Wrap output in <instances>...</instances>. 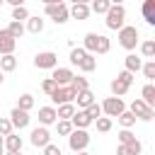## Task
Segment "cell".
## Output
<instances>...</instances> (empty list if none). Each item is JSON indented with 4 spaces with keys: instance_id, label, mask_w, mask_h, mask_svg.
Here are the masks:
<instances>
[{
    "instance_id": "cell-1",
    "label": "cell",
    "mask_w": 155,
    "mask_h": 155,
    "mask_svg": "<svg viewBox=\"0 0 155 155\" xmlns=\"http://www.w3.org/2000/svg\"><path fill=\"white\" fill-rule=\"evenodd\" d=\"M87 53H109L111 48V41L104 36V34H97V31H87L85 34V46H82Z\"/></svg>"
},
{
    "instance_id": "cell-2",
    "label": "cell",
    "mask_w": 155,
    "mask_h": 155,
    "mask_svg": "<svg viewBox=\"0 0 155 155\" xmlns=\"http://www.w3.org/2000/svg\"><path fill=\"white\" fill-rule=\"evenodd\" d=\"M44 15L48 19H53L56 24H65L70 17V7L65 2H56V5H44Z\"/></svg>"
},
{
    "instance_id": "cell-3",
    "label": "cell",
    "mask_w": 155,
    "mask_h": 155,
    "mask_svg": "<svg viewBox=\"0 0 155 155\" xmlns=\"http://www.w3.org/2000/svg\"><path fill=\"white\" fill-rule=\"evenodd\" d=\"M138 41H140V34H138V29H136V27L124 24V27L119 29V44H121V48L133 51V48L138 46Z\"/></svg>"
},
{
    "instance_id": "cell-4",
    "label": "cell",
    "mask_w": 155,
    "mask_h": 155,
    "mask_svg": "<svg viewBox=\"0 0 155 155\" xmlns=\"http://www.w3.org/2000/svg\"><path fill=\"white\" fill-rule=\"evenodd\" d=\"M87 145H90L87 128H73V133L68 136V148L73 153H82V150H87Z\"/></svg>"
},
{
    "instance_id": "cell-5",
    "label": "cell",
    "mask_w": 155,
    "mask_h": 155,
    "mask_svg": "<svg viewBox=\"0 0 155 155\" xmlns=\"http://www.w3.org/2000/svg\"><path fill=\"white\" fill-rule=\"evenodd\" d=\"M104 17H107V19H104V22H107V27L119 31V29L124 27V19H126V7H124V5H111V7H109V12H107Z\"/></svg>"
},
{
    "instance_id": "cell-6",
    "label": "cell",
    "mask_w": 155,
    "mask_h": 155,
    "mask_svg": "<svg viewBox=\"0 0 155 155\" xmlns=\"http://www.w3.org/2000/svg\"><path fill=\"white\" fill-rule=\"evenodd\" d=\"M34 68H39V70H53V68H58V53H53V51H39L34 56Z\"/></svg>"
},
{
    "instance_id": "cell-7",
    "label": "cell",
    "mask_w": 155,
    "mask_h": 155,
    "mask_svg": "<svg viewBox=\"0 0 155 155\" xmlns=\"http://www.w3.org/2000/svg\"><path fill=\"white\" fill-rule=\"evenodd\" d=\"M75 90L70 87V85H58L56 90H53V94H51V102L53 104H70V102H75Z\"/></svg>"
},
{
    "instance_id": "cell-8",
    "label": "cell",
    "mask_w": 155,
    "mask_h": 155,
    "mask_svg": "<svg viewBox=\"0 0 155 155\" xmlns=\"http://www.w3.org/2000/svg\"><path fill=\"white\" fill-rule=\"evenodd\" d=\"M121 111H126V104H124V99L121 97H107L104 102H102V114L104 116H119Z\"/></svg>"
},
{
    "instance_id": "cell-9",
    "label": "cell",
    "mask_w": 155,
    "mask_h": 155,
    "mask_svg": "<svg viewBox=\"0 0 155 155\" xmlns=\"http://www.w3.org/2000/svg\"><path fill=\"white\" fill-rule=\"evenodd\" d=\"M128 111H131L136 119H140V121H153V119H155V109H150L143 99H133Z\"/></svg>"
},
{
    "instance_id": "cell-10",
    "label": "cell",
    "mask_w": 155,
    "mask_h": 155,
    "mask_svg": "<svg viewBox=\"0 0 155 155\" xmlns=\"http://www.w3.org/2000/svg\"><path fill=\"white\" fill-rule=\"evenodd\" d=\"M31 145L34 148H46L48 143H51V133H48V128L46 126H36L34 131H31Z\"/></svg>"
},
{
    "instance_id": "cell-11",
    "label": "cell",
    "mask_w": 155,
    "mask_h": 155,
    "mask_svg": "<svg viewBox=\"0 0 155 155\" xmlns=\"http://www.w3.org/2000/svg\"><path fill=\"white\" fill-rule=\"evenodd\" d=\"M29 111H24V109H12L10 111V121H12V128H17V131H22V128H27L29 126Z\"/></svg>"
},
{
    "instance_id": "cell-12",
    "label": "cell",
    "mask_w": 155,
    "mask_h": 155,
    "mask_svg": "<svg viewBox=\"0 0 155 155\" xmlns=\"http://www.w3.org/2000/svg\"><path fill=\"white\" fill-rule=\"evenodd\" d=\"M15 46H17V39H15L7 29H0V53H2V56L15 53Z\"/></svg>"
},
{
    "instance_id": "cell-13",
    "label": "cell",
    "mask_w": 155,
    "mask_h": 155,
    "mask_svg": "<svg viewBox=\"0 0 155 155\" xmlns=\"http://www.w3.org/2000/svg\"><path fill=\"white\" fill-rule=\"evenodd\" d=\"M58 121V114H56V107H39V124L41 126H51Z\"/></svg>"
},
{
    "instance_id": "cell-14",
    "label": "cell",
    "mask_w": 155,
    "mask_h": 155,
    "mask_svg": "<svg viewBox=\"0 0 155 155\" xmlns=\"http://www.w3.org/2000/svg\"><path fill=\"white\" fill-rule=\"evenodd\" d=\"M73 70L70 68H53L51 70V78L56 80V85H70V80H73Z\"/></svg>"
},
{
    "instance_id": "cell-15",
    "label": "cell",
    "mask_w": 155,
    "mask_h": 155,
    "mask_svg": "<svg viewBox=\"0 0 155 155\" xmlns=\"http://www.w3.org/2000/svg\"><path fill=\"white\" fill-rule=\"evenodd\" d=\"M70 124H73V128H87V126H90V124H94V121L90 119V114H87L85 109H75V114H73Z\"/></svg>"
},
{
    "instance_id": "cell-16",
    "label": "cell",
    "mask_w": 155,
    "mask_h": 155,
    "mask_svg": "<svg viewBox=\"0 0 155 155\" xmlns=\"http://www.w3.org/2000/svg\"><path fill=\"white\" fill-rule=\"evenodd\" d=\"M140 15H143V19H145L150 27H155V0H143Z\"/></svg>"
},
{
    "instance_id": "cell-17",
    "label": "cell",
    "mask_w": 155,
    "mask_h": 155,
    "mask_svg": "<svg viewBox=\"0 0 155 155\" xmlns=\"http://www.w3.org/2000/svg\"><path fill=\"white\" fill-rule=\"evenodd\" d=\"M75 102H78V109H87L90 104H94V94H92V90H82V92H78V94H75Z\"/></svg>"
},
{
    "instance_id": "cell-18",
    "label": "cell",
    "mask_w": 155,
    "mask_h": 155,
    "mask_svg": "<svg viewBox=\"0 0 155 155\" xmlns=\"http://www.w3.org/2000/svg\"><path fill=\"white\" fill-rule=\"evenodd\" d=\"M140 99H143L150 109H155V85H153V82L143 85V90H140Z\"/></svg>"
},
{
    "instance_id": "cell-19",
    "label": "cell",
    "mask_w": 155,
    "mask_h": 155,
    "mask_svg": "<svg viewBox=\"0 0 155 155\" xmlns=\"http://www.w3.org/2000/svg\"><path fill=\"white\" fill-rule=\"evenodd\" d=\"M5 150L7 153H19L22 150V136H15V133L5 136Z\"/></svg>"
},
{
    "instance_id": "cell-20",
    "label": "cell",
    "mask_w": 155,
    "mask_h": 155,
    "mask_svg": "<svg viewBox=\"0 0 155 155\" xmlns=\"http://www.w3.org/2000/svg\"><path fill=\"white\" fill-rule=\"evenodd\" d=\"M90 12H92V10H90V5H73V7H70V17H73V19H80V22H82V19H87V17H90Z\"/></svg>"
},
{
    "instance_id": "cell-21",
    "label": "cell",
    "mask_w": 155,
    "mask_h": 155,
    "mask_svg": "<svg viewBox=\"0 0 155 155\" xmlns=\"http://www.w3.org/2000/svg\"><path fill=\"white\" fill-rule=\"evenodd\" d=\"M56 114H58V119H61V121H70V119H73V114H75V104H73V102H70V104H58Z\"/></svg>"
},
{
    "instance_id": "cell-22",
    "label": "cell",
    "mask_w": 155,
    "mask_h": 155,
    "mask_svg": "<svg viewBox=\"0 0 155 155\" xmlns=\"http://www.w3.org/2000/svg\"><path fill=\"white\" fill-rule=\"evenodd\" d=\"M140 150H143L140 140H136L133 145H121V143H119V148H116V155H140Z\"/></svg>"
},
{
    "instance_id": "cell-23",
    "label": "cell",
    "mask_w": 155,
    "mask_h": 155,
    "mask_svg": "<svg viewBox=\"0 0 155 155\" xmlns=\"http://www.w3.org/2000/svg\"><path fill=\"white\" fill-rule=\"evenodd\" d=\"M27 31H31V34H41L44 31V19L36 15V17H31L29 15V19H27Z\"/></svg>"
},
{
    "instance_id": "cell-24",
    "label": "cell",
    "mask_w": 155,
    "mask_h": 155,
    "mask_svg": "<svg viewBox=\"0 0 155 155\" xmlns=\"http://www.w3.org/2000/svg\"><path fill=\"white\" fill-rule=\"evenodd\" d=\"M140 68H143V61H140L136 53H128V56H126V68H124V70H128V73H138Z\"/></svg>"
},
{
    "instance_id": "cell-25",
    "label": "cell",
    "mask_w": 155,
    "mask_h": 155,
    "mask_svg": "<svg viewBox=\"0 0 155 155\" xmlns=\"http://www.w3.org/2000/svg\"><path fill=\"white\" fill-rule=\"evenodd\" d=\"M15 68H17V58H15V53H7V56L0 58V70H2V73H12Z\"/></svg>"
},
{
    "instance_id": "cell-26",
    "label": "cell",
    "mask_w": 155,
    "mask_h": 155,
    "mask_svg": "<svg viewBox=\"0 0 155 155\" xmlns=\"http://www.w3.org/2000/svg\"><path fill=\"white\" fill-rule=\"evenodd\" d=\"M109 7H111L109 0H92V2H90V10H92L94 15H107Z\"/></svg>"
},
{
    "instance_id": "cell-27",
    "label": "cell",
    "mask_w": 155,
    "mask_h": 155,
    "mask_svg": "<svg viewBox=\"0 0 155 155\" xmlns=\"http://www.w3.org/2000/svg\"><path fill=\"white\" fill-rule=\"evenodd\" d=\"M85 58H87V51H85L82 46H80V48H78V46L70 48V63H73V65H80Z\"/></svg>"
},
{
    "instance_id": "cell-28",
    "label": "cell",
    "mask_w": 155,
    "mask_h": 155,
    "mask_svg": "<svg viewBox=\"0 0 155 155\" xmlns=\"http://www.w3.org/2000/svg\"><path fill=\"white\" fill-rule=\"evenodd\" d=\"M126 92H128V85H126L124 80L114 78V80H111V94H114V97H124Z\"/></svg>"
},
{
    "instance_id": "cell-29",
    "label": "cell",
    "mask_w": 155,
    "mask_h": 155,
    "mask_svg": "<svg viewBox=\"0 0 155 155\" xmlns=\"http://www.w3.org/2000/svg\"><path fill=\"white\" fill-rule=\"evenodd\" d=\"M7 31H10L15 39H22V36H24V31H27V27H24L22 22H15V19H12V22L7 24Z\"/></svg>"
},
{
    "instance_id": "cell-30",
    "label": "cell",
    "mask_w": 155,
    "mask_h": 155,
    "mask_svg": "<svg viewBox=\"0 0 155 155\" xmlns=\"http://www.w3.org/2000/svg\"><path fill=\"white\" fill-rule=\"evenodd\" d=\"M116 121L121 124V128H131V126L136 124V116H133V114H131V111L126 109V111H121V114L116 116Z\"/></svg>"
},
{
    "instance_id": "cell-31",
    "label": "cell",
    "mask_w": 155,
    "mask_h": 155,
    "mask_svg": "<svg viewBox=\"0 0 155 155\" xmlns=\"http://www.w3.org/2000/svg\"><path fill=\"white\" fill-rule=\"evenodd\" d=\"M140 53H143L145 58L155 61V39H148V41H143V44H140Z\"/></svg>"
},
{
    "instance_id": "cell-32",
    "label": "cell",
    "mask_w": 155,
    "mask_h": 155,
    "mask_svg": "<svg viewBox=\"0 0 155 155\" xmlns=\"http://www.w3.org/2000/svg\"><path fill=\"white\" fill-rule=\"evenodd\" d=\"M136 140H138V138L131 133V128H121V131H119V143H121V145H133Z\"/></svg>"
},
{
    "instance_id": "cell-33",
    "label": "cell",
    "mask_w": 155,
    "mask_h": 155,
    "mask_svg": "<svg viewBox=\"0 0 155 155\" xmlns=\"http://www.w3.org/2000/svg\"><path fill=\"white\" fill-rule=\"evenodd\" d=\"M78 68H80L82 73H92V70L97 68V58H94L92 53H87V58H85V61H82V63H80Z\"/></svg>"
},
{
    "instance_id": "cell-34",
    "label": "cell",
    "mask_w": 155,
    "mask_h": 155,
    "mask_svg": "<svg viewBox=\"0 0 155 155\" xmlns=\"http://www.w3.org/2000/svg\"><path fill=\"white\" fill-rule=\"evenodd\" d=\"M12 19H15V22H24V19H29V10H27L24 5L12 7Z\"/></svg>"
},
{
    "instance_id": "cell-35",
    "label": "cell",
    "mask_w": 155,
    "mask_h": 155,
    "mask_svg": "<svg viewBox=\"0 0 155 155\" xmlns=\"http://www.w3.org/2000/svg\"><path fill=\"white\" fill-rule=\"evenodd\" d=\"M70 87H73L75 92H82V90H90V85H87V80H85V78H80V75H73V80H70Z\"/></svg>"
},
{
    "instance_id": "cell-36",
    "label": "cell",
    "mask_w": 155,
    "mask_h": 155,
    "mask_svg": "<svg viewBox=\"0 0 155 155\" xmlns=\"http://www.w3.org/2000/svg\"><path fill=\"white\" fill-rule=\"evenodd\" d=\"M34 107V97L31 94H22L19 99H17V109H24V111H29Z\"/></svg>"
},
{
    "instance_id": "cell-37",
    "label": "cell",
    "mask_w": 155,
    "mask_h": 155,
    "mask_svg": "<svg viewBox=\"0 0 155 155\" xmlns=\"http://www.w3.org/2000/svg\"><path fill=\"white\" fill-rule=\"evenodd\" d=\"M94 126H97L99 133H107V131H111V119H109V116H99V119L94 121Z\"/></svg>"
},
{
    "instance_id": "cell-38",
    "label": "cell",
    "mask_w": 155,
    "mask_h": 155,
    "mask_svg": "<svg viewBox=\"0 0 155 155\" xmlns=\"http://www.w3.org/2000/svg\"><path fill=\"white\" fill-rule=\"evenodd\" d=\"M56 131H58V136H70L73 133V124L70 121H56Z\"/></svg>"
},
{
    "instance_id": "cell-39",
    "label": "cell",
    "mask_w": 155,
    "mask_h": 155,
    "mask_svg": "<svg viewBox=\"0 0 155 155\" xmlns=\"http://www.w3.org/2000/svg\"><path fill=\"white\" fill-rule=\"evenodd\" d=\"M85 111L90 114V119H92V121H97V119L102 116V104H97V102H94V104H90Z\"/></svg>"
},
{
    "instance_id": "cell-40",
    "label": "cell",
    "mask_w": 155,
    "mask_h": 155,
    "mask_svg": "<svg viewBox=\"0 0 155 155\" xmlns=\"http://www.w3.org/2000/svg\"><path fill=\"white\" fill-rule=\"evenodd\" d=\"M143 75L148 78V80H155V61H148V63H143Z\"/></svg>"
},
{
    "instance_id": "cell-41",
    "label": "cell",
    "mask_w": 155,
    "mask_h": 155,
    "mask_svg": "<svg viewBox=\"0 0 155 155\" xmlns=\"http://www.w3.org/2000/svg\"><path fill=\"white\" fill-rule=\"evenodd\" d=\"M56 87H58V85H56V80H53V78H46V80L41 82V90H44V92H46L48 97L53 94V90H56Z\"/></svg>"
},
{
    "instance_id": "cell-42",
    "label": "cell",
    "mask_w": 155,
    "mask_h": 155,
    "mask_svg": "<svg viewBox=\"0 0 155 155\" xmlns=\"http://www.w3.org/2000/svg\"><path fill=\"white\" fill-rule=\"evenodd\" d=\"M10 133H12V121L0 116V136H10Z\"/></svg>"
},
{
    "instance_id": "cell-43",
    "label": "cell",
    "mask_w": 155,
    "mask_h": 155,
    "mask_svg": "<svg viewBox=\"0 0 155 155\" xmlns=\"http://www.w3.org/2000/svg\"><path fill=\"white\" fill-rule=\"evenodd\" d=\"M116 78H119V80H124V82H126L128 87L133 85V73H128V70H121V73H119Z\"/></svg>"
},
{
    "instance_id": "cell-44",
    "label": "cell",
    "mask_w": 155,
    "mask_h": 155,
    "mask_svg": "<svg viewBox=\"0 0 155 155\" xmlns=\"http://www.w3.org/2000/svg\"><path fill=\"white\" fill-rule=\"evenodd\" d=\"M44 155H63V153H61V148H58V145H53V143H48V145L44 148Z\"/></svg>"
},
{
    "instance_id": "cell-45",
    "label": "cell",
    "mask_w": 155,
    "mask_h": 155,
    "mask_svg": "<svg viewBox=\"0 0 155 155\" xmlns=\"http://www.w3.org/2000/svg\"><path fill=\"white\" fill-rule=\"evenodd\" d=\"M2 2H7V5H12V7H19V5H24V0H2Z\"/></svg>"
},
{
    "instance_id": "cell-46",
    "label": "cell",
    "mask_w": 155,
    "mask_h": 155,
    "mask_svg": "<svg viewBox=\"0 0 155 155\" xmlns=\"http://www.w3.org/2000/svg\"><path fill=\"white\" fill-rule=\"evenodd\" d=\"M70 2H73V5H90L92 0H70Z\"/></svg>"
},
{
    "instance_id": "cell-47",
    "label": "cell",
    "mask_w": 155,
    "mask_h": 155,
    "mask_svg": "<svg viewBox=\"0 0 155 155\" xmlns=\"http://www.w3.org/2000/svg\"><path fill=\"white\" fill-rule=\"evenodd\" d=\"M44 5H56V2H65V0H41Z\"/></svg>"
},
{
    "instance_id": "cell-48",
    "label": "cell",
    "mask_w": 155,
    "mask_h": 155,
    "mask_svg": "<svg viewBox=\"0 0 155 155\" xmlns=\"http://www.w3.org/2000/svg\"><path fill=\"white\" fill-rule=\"evenodd\" d=\"M111 5H124V0H109Z\"/></svg>"
},
{
    "instance_id": "cell-49",
    "label": "cell",
    "mask_w": 155,
    "mask_h": 155,
    "mask_svg": "<svg viewBox=\"0 0 155 155\" xmlns=\"http://www.w3.org/2000/svg\"><path fill=\"white\" fill-rule=\"evenodd\" d=\"M73 155H90V153H85V150H82V153H73Z\"/></svg>"
},
{
    "instance_id": "cell-50",
    "label": "cell",
    "mask_w": 155,
    "mask_h": 155,
    "mask_svg": "<svg viewBox=\"0 0 155 155\" xmlns=\"http://www.w3.org/2000/svg\"><path fill=\"white\" fill-rule=\"evenodd\" d=\"M7 155H22V150H19V153H7Z\"/></svg>"
},
{
    "instance_id": "cell-51",
    "label": "cell",
    "mask_w": 155,
    "mask_h": 155,
    "mask_svg": "<svg viewBox=\"0 0 155 155\" xmlns=\"http://www.w3.org/2000/svg\"><path fill=\"white\" fill-rule=\"evenodd\" d=\"M2 80H5V78H2V70H0V85H2Z\"/></svg>"
},
{
    "instance_id": "cell-52",
    "label": "cell",
    "mask_w": 155,
    "mask_h": 155,
    "mask_svg": "<svg viewBox=\"0 0 155 155\" xmlns=\"http://www.w3.org/2000/svg\"><path fill=\"white\" fill-rule=\"evenodd\" d=\"M0 5H2V0H0Z\"/></svg>"
}]
</instances>
